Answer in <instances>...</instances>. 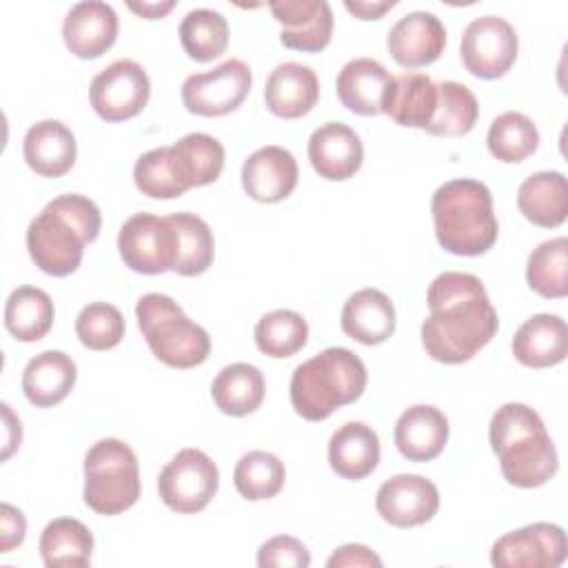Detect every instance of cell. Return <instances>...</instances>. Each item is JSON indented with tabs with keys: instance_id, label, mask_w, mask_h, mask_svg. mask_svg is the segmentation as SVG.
Wrapping results in <instances>:
<instances>
[{
	"instance_id": "1",
	"label": "cell",
	"mask_w": 568,
	"mask_h": 568,
	"mask_svg": "<svg viewBox=\"0 0 568 568\" xmlns=\"http://www.w3.org/2000/svg\"><path fill=\"white\" fill-rule=\"evenodd\" d=\"M426 302L430 313L422 324V346L435 362L473 359L499 328L497 311L473 273H439L428 286Z\"/></svg>"
},
{
	"instance_id": "2",
	"label": "cell",
	"mask_w": 568,
	"mask_h": 568,
	"mask_svg": "<svg viewBox=\"0 0 568 568\" xmlns=\"http://www.w3.org/2000/svg\"><path fill=\"white\" fill-rule=\"evenodd\" d=\"M102 217L93 200L67 193L53 197L29 224L27 248L33 264L53 277L78 271L84 246L100 235Z\"/></svg>"
},
{
	"instance_id": "3",
	"label": "cell",
	"mask_w": 568,
	"mask_h": 568,
	"mask_svg": "<svg viewBox=\"0 0 568 568\" xmlns=\"http://www.w3.org/2000/svg\"><path fill=\"white\" fill-rule=\"evenodd\" d=\"M488 439L504 479L517 488L544 486L557 473V448L537 410L526 404L508 402L497 408Z\"/></svg>"
},
{
	"instance_id": "4",
	"label": "cell",
	"mask_w": 568,
	"mask_h": 568,
	"mask_svg": "<svg viewBox=\"0 0 568 568\" xmlns=\"http://www.w3.org/2000/svg\"><path fill=\"white\" fill-rule=\"evenodd\" d=\"M435 237L453 255L475 257L497 242L493 195L484 182L459 178L442 184L430 202Z\"/></svg>"
},
{
	"instance_id": "5",
	"label": "cell",
	"mask_w": 568,
	"mask_h": 568,
	"mask_svg": "<svg viewBox=\"0 0 568 568\" xmlns=\"http://www.w3.org/2000/svg\"><path fill=\"white\" fill-rule=\"evenodd\" d=\"M368 382L364 362L348 348L331 346L302 362L291 377V404L308 422H322L362 397Z\"/></svg>"
},
{
	"instance_id": "6",
	"label": "cell",
	"mask_w": 568,
	"mask_h": 568,
	"mask_svg": "<svg viewBox=\"0 0 568 568\" xmlns=\"http://www.w3.org/2000/svg\"><path fill=\"white\" fill-rule=\"evenodd\" d=\"M140 333L151 353L171 368H193L211 353L209 333L186 317L180 304L164 293H146L135 304Z\"/></svg>"
},
{
	"instance_id": "7",
	"label": "cell",
	"mask_w": 568,
	"mask_h": 568,
	"mask_svg": "<svg viewBox=\"0 0 568 568\" xmlns=\"http://www.w3.org/2000/svg\"><path fill=\"white\" fill-rule=\"evenodd\" d=\"M140 497L138 457L115 437L95 442L84 455V504L98 515H120Z\"/></svg>"
},
{
	"instance_id": "8",
	"label": "cell",
	"mask_w": 568,
	"mask_h": 568,
	"mask_svg": "<svg viewBox=\"0 0 568 568\" xmlns=\"http://www.w3.org/2000/svg\"><path fill=\"white\" fill-rule=\"evenodd\" d=\"M220 486V473L215 462L197 450H180L158 477L160 499L175 513L193 515L209 506Z\"/></svg>"
},
{
	"instance_id": "9",
	"label": "cell",
	"mask_w": 568,
	"mask_h": 568,
	"mask_svg": "<svg viewBox=\"0 0 568 568\" xmlns=\"http://www.w3.org/2000/svg\"><path fill=\"white\" fill-rule=\"evenodd\" d=\"M517 33L513 24L499 16L475 18L462 33V62L468 73L484 80L506 75L517 60Z\"/></svg>"
},
{
	"instance_id": "10",
	"label": "cell",
	"mask_w": 568,
	"mask_h": 568,
	"mask_svg": "<svg viewBox=\"0 0 568 568\" xmlns=\"http://www.w3.org/2000/svg\"><path fill=\"white\" fill-rule=\"evenodd\" d=\"M251 91V69L231 58L211 71L193 73L182 84V104L189 113L220 118L235 111Z\"/></svg>"
},
{
	"instance_id": "11",
	"label": "cell",
	"mask_w": 568,
	"mask_h": 568,
	"mask_svg": "<svg viewBox=\"0 0 568 568\" xmlns=\"http://www.w3.org/2000/svg\"><path fill=\"white\" fill-rule=\"evenodd\" d=\"M151 95L146 71L135 60H115L102 69L89 87L93 111L106 122H122L138 115Z\"/></svg>"
},
{
	"instance_id": "12",
	"label": "cell",
	"mask_w": 568,
	"mask_h": 568,
	"mask_svg": "<svg viewBox=\"0 0 568 568\" xmlns=\"http://www.w3.org/2000/svg\"><path fill=\"white\" fill-rule=\"evenodd\" d=\"M118 251L122 262L135 273H166L173 268V229L166 217L135 213L118 233Z\"/></svg>"
},
{
	"instance_id": "13",
	"label": "cell",
	"mask_w": 568,
	"mask_h": 568,
	"mask_svg": "<svg viewBox=\"0 0 568 568\" xmlns=\"http://www.w3.org/2000/svg\"><path fill=\"white\" fill-rule=\"evenodd\" d=\"M568 550L566 532L557 524L537 521L506 532L493 544L490 564L497 568H557Z\"/></svg>"
},
{
	"instance_id": "14",
	"label": "cell",
	"mask_w": 568,
	"mask_h": 568,
	"mask_svg": "<svg viewBox=\"0 0 568 568\" xmlns=\"http://www.w3.org/2000/svg\"><path fill=\"white\" fill-rule=\"evenodd\" d=\"M375 508L386 524L413 528L435 517L439 508V490L422 475H395L379 486Z\"/></svg>"
},
{
	"instance_id": "15",
	"label": "cell",
	"mask_w": 568,
	"mask_h": 568,
	"mask_svg": "<svg viewBox=\"0 0 568 568\" xmlns=\"http://www.w3.org/2000/svg\"><path fill=\"white\" fill-rule=\"evenodd\" d=\"M273 18L282 24L284 47L317 53L328 47L333 36V11L326 0H273Z\"/></svg>"
},
{
	"instance_id": "16",
	"label": "cell",
	"mask_w": 568,
	"mask_h": 568,
	"mask_svg": "<svg viewBox=\"0 0 568 568\" xmlns=\"http://www.w3.org/2000/svg\"><path fill=\"white\" fill-rule=\"evenodd\" d=\"M386 47L390 58L404 69L433 64L446 47V29L430 11H410L388 31Z\"/></svg>"
},
{
	"instance_id": "17",
	"label": "cell",
	"mask_w": 568,
	"mask_h": 568,
	"mask_svg": "<svg viewBox=\"0 0 568 568\" xmlns=\"http://www.w3.org/2000/svg\"><path fill=\"white\" fill-rule=\"evenodd\" d=\"M297 162L291 151L268 144L253 151L242 164V186L255 202L275 204L286 200L297 186Z\"/></svg>"
},
{
	"instance_id": "18",
	"label": "cell",
	"mask_w": 568,
	"mask_h": 568,
	"mask_svg": "<svg viewBox=\"0 0 568 568\" xmlns=\"http://www.w3.org/2000/svg\"><path fill=\"white\" fill-rule=\"evenodd\" d=\"M62 38L75 58H100L118 38V13L111 4L100 0L78 2L62 22Z\"/></svg>"
},
{
	"instance_id": "19",
	"label": "cell",
	"mask_w": 568,
	"mask_h": 568,
	"mask_svg": "<svg viewBox=\"0 0 568 568\" xmlns=\"http://www.w3.org/2000/svg\"><path fill=\"white\" fill-rule=\"evenodd\" d=\"M308 160L320 178L342 182L359 171L364 146L348 124L326 122L308 138Z\"/></svg>"
},
{
	"instance_id": "20",
	"label": "cell",
	"mask_w": 568,
	"mask_h": 568,
	"mask_svg": "<svg viewBox=\"0 0 568 568\" xmlns=\"http://www.w3.org/2000/svg\"><path fill=\"white\" fill-rule=\"evenodd\" d=\"M320 98V82L311 67L300 62L277 64L264 84L266 109L284 120L306 115Z\"/></svg>"
},
{
	"instance_id": "21",
	"label": "cell",
	"mask_w": 568,
	"mask_h": 568,
	"mask_svg": "<svg viewBox=\"0 0 568 568\" xmlns=\"http://www.w3.org/2000/svg\"><path fill=\"white\" fill-rule=\"evenodd\" d=\"M393 439L408 462H430L446 448L448 419L437 406L415 404L395 422Z\"/></svg>"
},
{
	"instance_id": "22",
	"label": "cell",
	"mask_w": 568,
	"mask_h": 568,
	"mask_svg": "<svg viewBox=\"0 0 568 568\" xmlns=\"http://www.w3.org/2000/svg\"><path fill=\"white\" fill-rule=\"evenodd\" d=\"M22 155L27 166L38 175L62 178L75 164L78 144L69 126L58 120H42L24 133Z\"/></svg>"
},
{
	"instance_id": "23",
	"label": "cell",
	"mask_w": 568,
	"mask_h": 568,
	"mask_svg": "<svg viewBox=\"0 0 568 568\" xmlns=\"http://www.w3.org/2000/svg\"><path fill=\"white\" fill-rule=\"evenodd\" d=\"M339 324L351 339L375 346L395 333V306L379 288H362L344 302Z\"/></svg>"
},
{
	"instance_id": "24",
	"label": "cell",
	"mask_w": 568,
	"mask_h": 568,
	"mask_svg": "<svg viewBox=\"0 0 568 568\" xmlns=\"http://www.w3.org/2000/svg\"><path fill=\"white\" fill-rule=\"evenodd\" d=\"M513 355L528 368H548L568 355V328L559 315L537 313L513 337Z\"/></svg>"
},
{
	"instance_id": "25",
	"label": "cell",
	"mask_w": 568,
	"mask_h": 568,
	"mask_svg": "<svg viewBox=\"0 0 568 568\" xmlns=\"http://www.w3.org/2000/svg\"><path fill=\"white\" fill-rule=\"evenodd\" d=\"M437 106V84L426 73L406 71L393 75L382 113H386L393 122L413 129H426L435 115Z\"/></svg>"
},
{
	"instance_id": "26",
	"label": "cell",
	"mask_w": 568,
	"mask_h": 568,
	"mask_svg": "<svg viewBox=\"0 0 568 568\" xmlns=\"http://www.w3.org/2000/svg\"><path fill=\"white\" fill-rule=\"evenodd\" d=\"M393 75L373 58H355L337 73V98L357 115H379Z\"/></svg>"
},
{
	"instance_id": "27",
	"label": "cell",
	"mask_w": 568,
	"mask_h": 568,
	"mask_svg": "<svg viewBox=\"0 0 568 568\" xmlns=\"http://www.w3.org/2000/svg\"><path fill=\"white\" fill-rule=\"evenodd\" d=\"M379 437L364 422L342 424L328 439V464L344 479H364L379 464Z\"/></svg>"
},
{
	"instance_id": "28",
	"label": "cell",
	"mask_w": 568,
	"mask_h": 568,
	"mask_svg": "<svg viewBox=\"0 0 568 568\" xmlns=\"http://www.w3.org/2000/svg\"><path fill=\"white\" fill-rule=\"evenodd\" d=\"M75 377V362L67 353L44 351L24 366L22 390L33 406L49 408L60 404L73 390Z\"/></svg>"
},
{
	"instance_id": "29",
	"label": "cell",
	"mask_w": 568,
	"mask_h": 568,
	"mask_svg": "<svg viewBox=\"0 0 568 568\" xmlns=\"http://www.w3.org/2000/svg\"><path fill=\"white\" fill-rule=\"evenodd\" d=\"M519 213L541 229L564 224L568 215V186L559 171H539L528 175L517 189Z\"/></svg>"
},
{
	"instance_id": "30",
	"label": "cell",
	"mask_w": 568,
	"mask_h": 568,
	"mask_svg": "<svg viewBox=\"0 0 568 568\" xmlns=\"http://www.w3.org/2000/svg\"><path fill=\"white\" fill-rule=\"evenodd\" d=\"M173 229V273L193 277L202 275L215 255V240L211 226L195 213H171L166 215Z\"/></svg>"
},
{
	"instance_id": "31",
	"label": "cell",
	"mask_w": 568,
	"mask_h": 568,
	"mask_svg": "<svg viewBox=\"0 0 568 568\" xmlns=\"http://www.w3.org/2000/svg\"><path fill=\"white\" fill-rule=\"evenodd\" d=\"M264 390L266 386L262 371L246 362L224 366L211 384V397L215 406L231 417H244L257 410L264 402Z\"/></svg>"
},
{
	"instance_id": "32",
	"label": "cell",
	"mask_w": 568,
	"mask_h": 568,
	"mask_svg": "<svg viewBox=\"0 0 568 568\" xmlns=\"http://www.w3.org/2000/svg\"><path fill=\"white\" fill-rule=\"evenodd\" d=\"M55 308L47 291L18 286L4 304V326L18 342H38L53 326Z\"/></svg>"
},
{
	"instance_id": "33",
	"label": "cell",
	"mask_w": 568,
	"mask_h": 568,
	"mask_svg": "<svg viewBox=\"0 0 568 568\" xmlns=\"http://www.w3.org/2000/svg\"><path fill=\"white\" fill-rule=\"evenodd\" d=\"M91 552H93V535L80 519L58 517L49 521L40 535V555L47 568L89 566Z\"/></svg>"
},
{
	"instance_id": "34",
	"label": "cell",
	"mask_w": 568,
	"mask_h": 568,
	"mask_svg": "<svg viewBox=\"0 0 568 568\" xmlns=\"http://www.w3.org/2000/svg\"><path fill=\"white\" fill-rule=\"evenodd\" d=\"M171 151L186 189L215 182L224 169V146L209 133H186Z\"/></svg>"
},
{
	"instance_id": "35",
	"label": "cell",
	"mask_w": 568,
	"mask_h": 568,
	"mask_svg": "<svg viewBox=\"0 0 568 568\" xmlns=\"http://www.w3.org/2000/svg\"><path fill=\"white\" fill-rule=\"evenodd\" d=\"M477 115L479 106L473 91L462 82L444 80L437 84L435 115L424 131L439 138H459L473 131Z\"/></svg>"
},
{
	"instance_id": "36",
	"label": "cell",
	"mask_w": 568,
	"mask_h": 568,
	"mask_svg": "<svg viewBox=\"0 0 568 568\" xmlns=\"http://www.w3.org/2000/svg\"><path fill=\"white\" fill-rule=\"evenodd\" d=\"M526 280L528 286L546 300L568 295V240L564 235L541 242L530 253Z\"/></svg>"
},
{
	"instance_id": "37",
	"label": "cell",
	"mask_w": 568,
	"mask_h": 568,
	"mask_svg": "<svg viewBox=\"0 0 568 568\" xmlns=\"http://www.w3.org/2000/svg\"><path fill=\"white\" fill-rule=\"evenodd\" d=\"M180 42L195 62L220 58L229 44V22L220 11L193 9L180 22Z\"/></svg>"
},
{
	"instance_id": "38",
	"label": "cell",
	"mask_w": 568,
	"mask_h": 568,
	"mask_svg": "<svg viewBox=\"0 0 568 568\" xmlns=\"http://www.w3.org/2000/svg\"><path fill=\"white\" fill-rule=\"evenodd\" d=\"M493 158L506 164L524 162L539 146V131L532 120L519 111H506L497 115L486 138Z\"/></svg>"
},
{
	"instance_id": "39",
	"label": "cell",
	"mask_w": 568,
	"mask_h": 568,
	"mask_svg": "<svg viewBox=\"0 0 568 568\" xmlns=\"http://www.w3.org/2000/svg\"><path fill=\"white\" fill-rule=\"evenodd\" d=\"M253 335L264 355L282 359L304 348L308 339V324L297 311L277 308L260 317Z\"/></svg>"
},
{
	"instance_id": "40",
	"label": "cell",
	"mask_w": 568,
	"mask_h": 568,
	"mask_svg": "<svg viewBox=\"0 0 568 568\" xmlns=\"http://www.w3.org/2000/svg\"><path fill=\"white\" fill-rule=\"evenodd\" d=\"M286 479L282 459L266 450H251L240 457L233 470V484L237 493L248 501L275 497Z\"/></svg>"
},
{
	"instance_id": "41",
	"label": "cell",
	"mask_w": 568,
	"mask_h": 568,
	"mask_svg": "<svg viewBox=\"0 0 568 568\" xmlns=\"http://www.w3.org/2000/svg\"><path fill=\"white\" fill-rule=\"evenodd\" d=\"M133 182L142 195L153 200H173L189 191L171 146H158L140 155L133 166Z\"/></svg>"
},
{
	"instance_id": "42",
	"label": "cell",
	"mask_w": 568,
	"mask_h": 568,
	"mask_svg": "<svg viewBox=\"0 0 568 568\" xmlns=\"http://www.w3.org/2000/svg\"><path fill=\"white\" fill-rule=\"evenodd\" d=\"M75 335L91 351L115 348L124 337V317L113 304L91 302L75 317Z\"/></svg>"
},
{
	"instance_id": "43",
	"label": "cell",
	"mask_w": 568,
	"mask_h": 568,
	"mask_svg": "<svg viewBox=\"0 0 568 568\" xmlns=\"http://www.w3.org/2000/svg\"><path fill=\"white\" fill-rule=\"evenodd\" d=\"M257 566L260 568H271V566L306 568L311 566V555L300 539L291 535H277L260 546Z\"/></svg>"
},
{
	"instance_id": "44",
	"label": "cell",
	"mask_w": 568,
	"mask_h": 568,
	"mask_svg": "<svg viewBox=\"0 0 568 568\" xmlns=\"http://www.w3.org/2000/svg\"><path fill=\"white\" fill-rule=\"evenodd\" d=\"M24 535H27L24 515L16 506L4 501L0 506V552H11L16 546L24 541Z\"/></svg>"
},
{
	"instance_id": "45",
	"label": "cell",
	"mask_w": 568,
	"mask_h": 568,
	"mask_svg": "<svg viewBox=\"0 0 568 568\" xmlns=\"http://www.w3.org/2000/svg\"><path fill=\"white\" fill-rule=\"evenodd\" d=\"M328 568H351V566H366V568H379L382 566V559L368 548V546H362V544H346V546H339L326 561Z\"/></svg>"
},
{
	"instance_id": "46",
	"label": "cell",
	"mask_w": 568,
	"mask_h": 568,
	"mask_svg": "<svg viewBox=\"0 0 568 568\" xmlns=\"http://www.w3.org/2000/svg\"><path fill=\"white\" fill-rule=\"evenodd\" d=\"M395 0H346L344 7L348 13H353L359 20H379L388 9H393Z\"/></svg>"
},
{
	"instance_id": "47",
	"label": "cell",
	"mask_w": 568,
	"mask_h": 568,
	"mask_svg": "<svg viewBox=\"0 0 568 568\" xmlns=\"http://www.w3.org/2000/svg\"><path fill=\"white\" fill-rule=\"evenodd\" d=\"M0 408H2V417H4V448H2V462H4L20 446V442H22V426H20V419L13 415L9 404H2Z\"/></svg>"
},
{
	"instance_id": "48",
	"label": "cell",
	"mask_w": 568,
	"mask_h": 568,
	"mask_svg": "<svg viewBox=\"0 0 568 568\" xmlns=\"http://www.w3.org/2000/svg\"><path fill=\"white\" fill-rule=\"evenodd\" d=\"M126 7L133 13L146 18V20H155V18H164L175 7V2L173 0H166V2H129Z\"/></svg>"
}]
</instances>
